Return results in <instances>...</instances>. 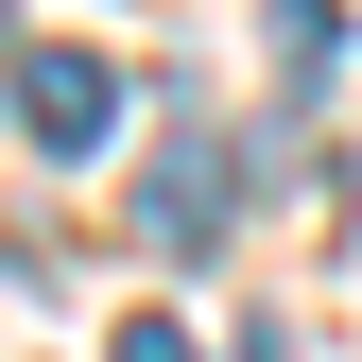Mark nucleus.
I'll list each match as a JSON object with an SVG mask.
<instances>
[{
    "instance_id": "obj_1",
    "label": "nucleus",
    "mask_w": 362,
    "mask_h": 362,
    "mask_svg": "<svg viewBox=\"0 0 362 362\" xmlns=\"http://www.w3.org/2000/svg\"><path fill=\"white\" fill-rule=\"evenodd\" d=\"M224 224H242V139H224L207 104L156 121V173H139V242L156 259H224Z\"/></svg>"
},
{
    "instance_id": "obj_4",
    "label": "nucleus",
    "mask_w": 362,
    "mask_h": 362,
    "mask_svg": "<svg viewBox=\"0 0 362 362\" xmlns=\"http://www.w3.org/2000/svg\"><path fill=\"white\" fill-rule=\"evenodd\" d=\"M104 362H190V328H173V310H121V328H104Z\"/></svg>"
},
{
    "instance_id": "obj_3",
    "label": "nucleus",
    "mask_w": 362,
    "mask_h": 362,
    "mask_svg": "<svg viewBox=\"0 0 362 362\" xmlns=\"http://www.w3.org/2000/svg\"><path fill=\"white\" fill-rule=\"evenodd\" d=\"M259 18H276V69H293V86H328V52H345L328 0H259Z\"/></svg>"
},
{
    "instance_id": "obj_5",
    "label": "nucleus",
    "mask_w": 362,
    "mask_h": 362,
    "mask_svg": "<svg viewBox=\"0 0 362 362\" xmlns=\"http://www.w3.org/2000/svg\"><path fill=\"white\" fill-rule=\"evenodd\" d=\"M242 362H293V345H276V328H259V345H242Z\"/></svg>"
},
{
    "instance_id": "obj_2",
    "label": "nucleus",
    "mask_w": 362,
    "mask_h": 362,
    "mask_svg": "<svg viewBox=\"0 0 362 362\" xmlns=\"http://www.w3.org/2000/svg\"><path fill=\"white\" fill-rule=\"evenodd\" d=\"M18 139L35 156H104L121 139V69L104 52H18Z\"/></svg>"
}]
</instances>
